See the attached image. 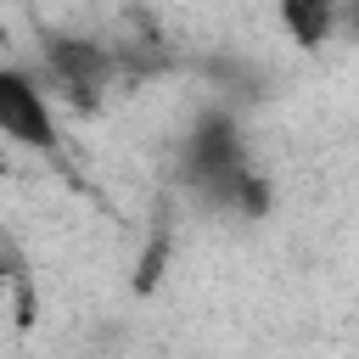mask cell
Returning a JSON list of instances; mask_svg holds the SVG:
<instances>
[{
  "instance_id": "6da1fadb",
  "label": "cell",
  "mask_w": 359,
  "mask_h": 359,
  "mask_svg": "<svg viewBox=\"0 0 359 359\" xmlns=\"http://www.w3.org/2000/svg\"><path fill=\"white\" fill-rule=\"evenodd\" d=\"M180 174L191 191H202L213 208H224V196L252 174L247 168V146H241V129L230 112H202L180 146Z\"/></svg>"
},
{
  "instance_id": "7a4b0ae2",
  "label": "cell",
  "mask_w": 359,
  "mask_h": 359,
  "mask_svg": "<svg viewBox=\"0 0 359 359\" xmlns=\"http://www.w3.org/2000/svg\"><path fill=\"white\" fill-rule=\"evenodd\" d=\"M39 56H45V73H50L56 95H62V101H73L79 112L101 107L107 84L118 79V56H112L101 39H84V34L45 28V34H39Z\"/></svg>"
},
{
  "instance_id": "3957f363",
  "label": "cell",
  "mask_w": 359,
  "mask_h": 359,
  "mask_svg": "<svg viewBox=\"0 0 359 359\" xmlns=\"http://www.w3.org/2000/svg\"><path fill=\"white\" fill-rule=\"evenodd\" d=\"M0 135L22 151H62V129L50 112V95L22 73V67H0Z\"/></svg>"
},
{
  "instance_id": "277c9868",
  "label": "cell",
  "mask_w": 359,
  "mask_h": 359,
  "mask_svg": "<svg viewBox=\"0 0 359 359\" xmlns=\"http://www.w3.org/2000/svg\"><path fill=\"white\" fill-rule=\"evenodd\" d=\"M275 11L297 50H320L337 28V0H275Z\"/></svg>"
}]
</instances>
